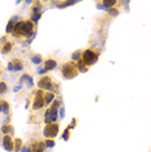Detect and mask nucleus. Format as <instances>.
<instances>
[{
  "label": "nucleus",
  "instance_id": "f257e3e1",
  "mask_svg": "<svg viewBox=\"0 0 151 152\" xmlns=\"http://www.w3.org/2000/svg\"><path fill=\"white\" fill-rule=\"evenodd\" d=\"M61 74L64 78L72 79L78 74V69H77V66H76L74 64H72V62H70V64H65V65H63V68H61Z\"/></svg>",
  "mask_w": 151,
  "mask_h": 152
},
{
  "label": "nucleus",
  "instance_id": "f03ea898",
  "mask_svg": "<svg viewBox=\"0 0 151 152\" xmlns=\"http://www.w3.org/2000/svg\"><path fill=\"white\" fill-rule=\"evenodd\" d=\"M57 133H59V124H56V122L48 124L47 126L44 127V130H43V135H44L47 139L55 138L56 135H57Z\"/></svg>",
  "mask_w": 151,
  "mask_h": 152
},
{
  "label": "nucleus",
  "instance_id": "7ed1b4c3",
  "mask_svg": "<svg viewBox=\"0 0 151 152\" xmlns=\"http://www.w3.org/2000/svg\"><path fill=\"white\" fill-rule=\"evenodd\" d=\"M96 60H98V54L94 52L92 50H86L84 54H82V61H84L87 66L95 64Z\"/></svg>",
  "mask_w": 151,
  "mask_h": 152
},
{
  "label": "nucleus",
  "instance_id": "20e7f679",
  "mask_svg": "<svg viewBox=\"0 0 151 152\" xmlns=\"http://www.w3.org/2000/svg\"><path fill=\"white\" fill-rule=\"evenodd\" d=\"M38 87L40 90H53V84H52V79L50 77H42L38 82Z\"/></svg>",
  "mask_w": 151,
  "mask_h": 152
},
{
  "label": "nucleus",
  "instance_id": "39448f33",
  "mask_svg": "<svg viewBox=\"0 0 151 152\" xmlns=\"http://www.w3.org/2000/svg\"><path fill=\"white\" fill-rule=\"evenodd\" d=\"M44 92L42 91H36V95L35 99H34V103H33V109H39L44 105Z\"/></svg>",
  "mask_w": 151,
  "mask_h": 152
},
{
  "label": "nucleus",
  "instance_id": "423d86ee",
  "mask_svg": "<svg viewBox=\"0 0 151 152\" xmlns=\"http://www.w3.org/2000/svg\"><path fill=\"white\" fill-rule=\"evenodd\" d=\"M24 27H25V22H24V21L17 22L13 29L14 34H16V35H24Z\"/></svg>",
  "mask_w": 151,
  "mask_h": 152
},
{
  "label": "nucleus",
  "instance_id": "0eeeda50",
  "mask_svg": "<svg viewBox=\"0 0 151 152\" xmlns=\"http://www.w3.org/2000/svg\"><path fill=\"white\" fill-rule=\"evenodd\" d=\"M33 30H34V23H33V21H28V22H25V27H24V35H25V37H28V35L33 34Z\"/></svg>",
  "mask_w": 151,
  "mask_h": 152
},
{
  "label": "nucleus",
  "instance_id": "6e6552de",
  "mask_svg": "<svg viewBox=\"0 0 151 152\" xmlns=\"http://www.w3.org/2000/svg\"><path fill=\"white\" fill-rule=\"evenodd\" d=\"M4 147H5V149H8V151H13V141H12L11 135H5L4 137Z\"/></svg>",
  "mask_w": 151,
  "mask_h": 152
},
{
  "label": "nucleus",
  "instance_id": "1a4fd4ad",
  "mask_svg": "<svg viewBox=\"0 0 151 152\" xmlns=\"http://www.w3.org/2000/svg\"><path fill=\"white\" fill-rule=\"evenodd\" d=\"M56 65H57L56 60L48 59L47 61H44V72H47V70H52V69H55Z\"/></svg>",
  "mask_w": 151,
  "mask_h": 152
},
{
  "label": "nucleus",
  "instance_id": "9d476101",
  "mask_svg": "<svg viewBox=\"0 0 151 152\" xmlns=\"http://www.w3.org/2000/svg\"><path fill=\"white\" fill-rule=\"evenodd\" d=\"M11 64H12V70H16V72H20V70H22V62L20 61V60H17V59H14V60H12L11 61Z\"/></svg>",
  "mask_w": 151,
  "mask_h": 152
},
{
  "label": "nucleus",
  "instance_id": "9b49d317",
  "mask_svg": "<svg viewBox=\"0 0 151 152\" xmlns=\"http://www.w3.org/2000/svg\"><path fill=\"white\" fill-rule=\"evenodd\" d=\"M87 68H89V66H87L82 60H78V62H77V69H78V72L85 73V72H87Z\"/></svg>",
  "mask_w": 151,
  "mask_h": 152
},
{
  "label": "nucleus",
  "instance_id": "f8f14e48",
  "mask_svg": "<svg viewBox=\"0 0 151 152\" xmlns=\"http://www.w3.org/2000/svg\"><path fill=\"white\" fill-rule=\"evenodd\" d=\"M43 143H34L33 144V152H43Z\"/></svg>",
  "mask_w": 151,
  "mask_h": 152
},
{
  "label": "nucleus",
  "instance_id": "ddd939ff",
  "mask_svg": "<svg viewBox=\"0 0 151 152\" xmlns=\"http://www.w3.org/2000/svg\"><path fill=\"white\" fill-rule=\"evenodd\" d=\"M12 43L11 42H8V43H5V44H4V47H3V51H1V52H3L4 55H7V54H9V51L12 50Z\"/></svg>",
  "mask_w": 151,
  "mask_h": 152
},
{
  "label": "nucleus",
  "instance_id": "4468645a",
  "mask_svg": "<svg viewBox=\"0 0 151 152\" xmlns=\"http://www.w3.org/2000/svg\"><path fill=\"white\" fill-rule=\"evenodd\" d=\"M53 98H55V95H53V94H51V92L50 94H46L44 92V103H46V104H50Z\"/></svg>",
  "mask_w": 151,
  "mask_h": 152
},
{
  "label": "nucleus",
  "instance_id": "2eb2a0df",
  "mask_svg": "<svg viewBox=\"0 0 151 152\" xmlns=\"http://www.w3.org/2000/svg\"><path fill=\"white\" fill-rule=\"evenodd\" d=\"M1 131H3L4 134L9 135L11 133H13V127H12V126H9V125H5V126H3V127H1Z\"/></svg>",
  "mask_w": 151,
  "mask_h": 152
},
{
  "label": "nucleus",
  "instance_id": "dca6fc26",
  "mask_svg": "<svg viewBox=\"0 0 151 152\" xmlns=\"http://www.w3.org/2000/svg\"><path fill=\"white\" fill-rule=\"evenodd\" d=\"M31 61H33L34 64H40V62H42V56H40V55H35V56L31 57Z\"/></svg>",
  "mask_w": 151,
  "mask_h": 152
},
{
  "label": "nucleus",
  "instance_id": "f3484780",
  "mask_svg": "<svg viewBox=\"0 0 151 152\" xmlns=\"http://www.w3.org/2000/svg\"><path fill=\"white\" fill-rule=\"evenodd\" d=\"M103 4L106 5V8H108V7H113V5H115L116 1H115V0H104Z\"/></svg>",
  "mask_w": 151,
  "mask_h": 152
},
{
  "label": "nucleus",
  "instance_id": "a211bd4d",
  "mask_svg": "<svg viewBox=\"0 0 151 152\" xmlns=\"http://www.w3.org/2000/svg\"><path fill=\"white\" fill-rule=\"evenodd\" d=\"M12 29H14V21H13V18H12V20L9 21L8 26H7V33H11Z\"/></svg>",
  "mask_w": 151,
  "mask_h": 152
},
{
  "label": "nucleus",
  "instance_id": "6ab92c4d",
  "mask_svg": "<svg viewBox=\"0 0 151 152\" xmlns=\"http://www.w3.org/2000/svg\"><path fill=\"white\" fill-rule=\"evenodd\" d=\"M1 104H3V107H1V112L8 113V109H9L8 103H7V101H1Z\"/></svg>",
  "mask_w": 151,
  "mask_h": 152
},
{
  "label": "nucleus",
  "instance_id": "aec40b11",
  "mask_svg": "<svg viewBox=\"0 0 151 152\" xmlns=\"http://www.w3.org/2000/svg\"><path fill=\"white\" fill-rule=\"evenodd\" d=\"M14 149H16V151H18V149L21 148V141L20 139H16V142H14Z\"/></svg>",
  "mask_w": 151,
  "mask_h": 152
},
{
  "label": "nucleus",
  "instance_id": "412c9836",
  "mask_svg": "<svg viewBox=\"0 0 151 152\" xmlns=\"http://www.w3.org/2000/svg\"><path fill=\"white\" fill-rule=\"evenodd\" d=\"M5 90H7V83L5 82H1V83H0V94L4 92Z\"/></svg>",
  "mask_w": 151,
  "mask_h": 152
},
{
  "label": "nucleus",
  "instance_id": "4be33fe9",
  "mask_svg": "<svg viewBox=\"0 0 151 152\" xmlns=\"http://www.w3.org/2000/svg\"><path fill=\"white\" fill-rule=\"evenodd\" d=\"M69 130H70V129H69V127H68V129L64 131V134H63V138H64L65 141H67V139L69 138Z\"/></svg>",
  "mask_w": 151,
  "mask_h": 152
},
{
  "label": "nucleus",
  "instance_id": "5701e85b",
  "mask_svg": "<svg viewBox=\"0 0 151 152\" xmlns=\"http://www.w3.org/2000/svg\"><path fill=\"white\" fill-rule=\"evenodd\" d=\"M46 146H47V147H53V146H55V142H53L52 139H48V141L46 142Z\"/></svg>",
  "mask_w": 151,
  "mask_h": 152
},
{
  "label": "nucleus",
  "instance_id": "b1692460",
  "mask_svg": "<svg viewBox=\"0 0 151 152\" xmlns=\"http://www.w3.org/2000/svg\"><path fill=\"white\" fill-rule=\"evenodd\" d=\"M72 59L73 60H78L80 59V52H74V54L72 55Z\"/></svg>",
  "mask_w": 151,
  "mask_h": 152
},
{
  "label": "nucleus",
  "instance_id": "393cba45",
  "mask_svg": "<svg viewBox=\"0 0 151 152\" xmlns=\"http://www.w3.org/2000/svg\"><path fill=\"white\" fill-rule=\"evenodd\" d=\"M72 4H73V1H67V3L59 4V7H67V5H72Z\"/></svg>",
  "mask_w": 151,
  "mask_h": 152
},
{
  "label": "nucleus",
  "instance_id": "a878e982",
  "mask_svg": "<svg viewBox=\"0 0 151 152\" xmlns=\"http://www.w3.org/2000/svg\"><path fill=\"white\" fill-rule=\"evenodd\" d=\"M117 13H119L117 11H111V14H112V16H116V14H117Z\"/></svg>",
  "mask_w": 151,
  "mask_h": 152
},
{
  "label": "nucleus",
  "instance_id": "bb28decb",
  "mask_svg": "<svg viewBox=\"0 0 151 152\" xmlns=\"http://www.w3.org/2000/svg\"><path fill=\"white\" fill-rule=\"evenodd\" d=\"M1 107H3V104H1V101H0V112H1Z\"/></svg>",
  "mask_w": 151,
  "mask_h": 152
}]
</instances>
